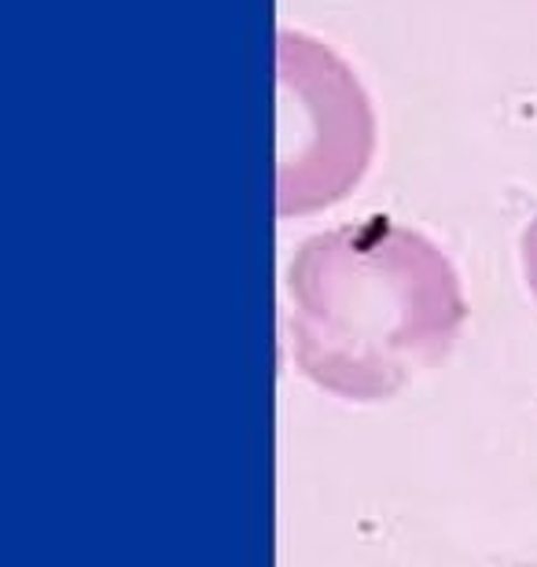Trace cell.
I'll list each match as a JSON object with an SVG mask.
<instances>
[{
  "instance_id": "6da1fadb",
  "label": "cell",
  "mask_w": 537,
  "mask_h": 567,
  "mask_svg": "<svg viewBox=\"0 0 537 567\" xmlns=\"http://www.w3.org/2000/svg\"><path fill=\"white\" fill-rule=\"evenodd\" d=\"M288 291L295 365L347 402L394 399L450 358L467 321L461 277L442 247L391 218L302 240Z\"/></svg>"
},
{
  "instance_id": "3957f363",
  "label": "cell",
  "mask_w": 537,
  "mask_h": 567,
  "mask_svg": "<svg viewBox=\"0 0 537 567\" xmlns=\"http://www.w3.org/2000/svg\"><path fill=\"white\" fill-rule=\"evenodd\" d=\"M523 274H527V284L537 299V218L527 225V233H523Z\"/></svg>"
},
{
  "instance_id": "7a4b0ae2",
  "label": "cell",
  "mask_w": 537,
  "mask_h": 567,
  "mask_svg": "<svg viewBox=\"0 0 537 567\" xmlns=\"http://www.w3.org/2000/svg\"><path fill=\"white\" fill-rule=\"evenodd\" d=\"M277 214L306 218L353 192L375 152L369 93L328 44L280 30Z\"/></svg>"
}]
</instances>
